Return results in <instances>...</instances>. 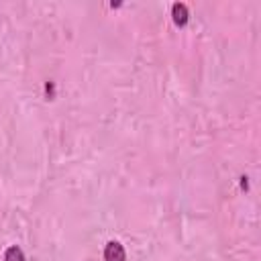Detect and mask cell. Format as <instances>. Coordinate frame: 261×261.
<instances>
[{
  "label": "cell",
  "mask_w": 261,
  "mask_h": 261,
  "mask_svg": "<svg viewBox=\"0 0 261 261\" xmlns=\"http://www.w3.org/2000/svg\"><path fill=\"white\" fill-rule=\"evenodd\" d=\"M124 259H126V253L118 241H110L104 247V261H124Z\"/></svg>",
  "instance_id": "6da1fadb"
},
{
  "label": "cell",
  "mask_w": 261,
  "mask_h": 261,
  "mask_svg": "<svg viewBox=\"0 0 261 261\" xmlns=\"http://www.w3.org/2000/svg\"><path fill=\"white\" fill-rule=\"evenodd\" d=\"M171 16H173V22L177 27H184L188 22V6L184 2H175L171 6Z\"/></svg>",
  "instance_id": "7a4b0ae2"
},
{
  "label": "cell",
  "mask_w": 261,
  "mask_h": 261,
  "mask_svg": "<svg viewBox=\"0 0 261 261\" xmlns=\"http://www.w3.org/2000/svg\"><path fill=\"white\" fill-rule=\"evenodd\" d=\"M4 261H27V259H24L22 249H20L18 245H12V247H8L6 253H4Z\"/></svg>",
  "instance_id": "3957f363"
}]
</instances>
